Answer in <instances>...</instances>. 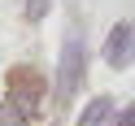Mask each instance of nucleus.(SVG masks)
Instances as JSON below:
<instances>
[{
	"label": "nucleus",
	"instance_id": "obj_4",
	"mask_svg": "<svg viewBox=\"0 0 135 126\" xmlns=\"http://www.w3.org/2000/svg\"><path fill=\"white\" fill-rule=\"evenodd\" d=\"M109 113H113L109 96H96V100H87V109L79 113V122H74V126H100V122H109Z\"/></svg>",
	"mask_w": 135,
	"mask_h": 126
},
{
	"label": "nucleus",
	"instance_id": "obj_1",
	"mask_svg": "<svg viewBox=\"0 0 135 126\" xmlns=\"http://www.w3.org/2000/svg\"><path fill=\"white\" fill-rule=\"evenodd\" d=\"M83 87V39H65L61 48V70H57V91H61V100H74Z\"/></svg>",
	"mask_w": 135,
	"mask_h": 126
},
{
	"label": "nucleus",
	"instance_id": "obj_5",
	"mask_svg": "<svg viewBox=\"0 0 135 126\" xmlns=\"http://www.w3.org/2000/svg\"><path fill=\"white\" fill-rule=\"evenodd\" d=\"M44 13H48V0H26V18L31 22H39Z\"/></svg>",
	"mask_w": 135,
	"mask_h": 126
},
{
	"label": "nucleus",
	"instance_id": "obj_6",
	"mask_svg": "<svg viewBox=\"0 0 135 126\" xmlns=\"http://www.w3.org/2000/svg\"><path fill=\"white\" fill-rule=\"evenodd\" d=\"M113 126H135V104H131V109H122V113L113 117Z\"/></svg>",
	"mask_w": 135,
	"mask_h": 126
},
{
	"label": "nucleus",
	"instance_id": "obj_7",
	"mask_svg": "<svg viewBox=\"0 0 135 126\" xmlns=\"http://www.w3.org/2000/svg\"><path fill=\"white\" fill-rule=\"evenodd\" d=\"M4 126H22V122H18V113H9V122H4Z\"/></svg>",
	"mask_w": 135,
	"mask_h": 126
},
{
	"label": "nucleus",
	"instance_id": "obj_2",
	"mask_svg": "<svg viewBox=\"0 0 135 126\" xmlns=\"http://www.w3.org/2000/svg\"><path fill=\"white\" fill-rule=\"evenodd\" d=\"M131 57H135V26L131 22H118V26L109 31V39H105V61L113 65V70H126Z\"/></svg>",
	"mask_w": 135,
	"mask_h": 126
},
{
	"label": "nucleus",
	"instance_id": "obj_3",
	"mask_svg": "<svg viewBox=\"0 0 135 126\" xmlns=\"http://www.w3.org/2000/svg\"><path fill=\"white\" fill-rule=\"evenodd\" d=\"M39 91H44V78H39V74L35 70H18V74H13V100H22V104H31V109H35V100H39Z\"/></svg>",
	"mask_w": 135,
	"mask_h": 126
}]
</instances>
